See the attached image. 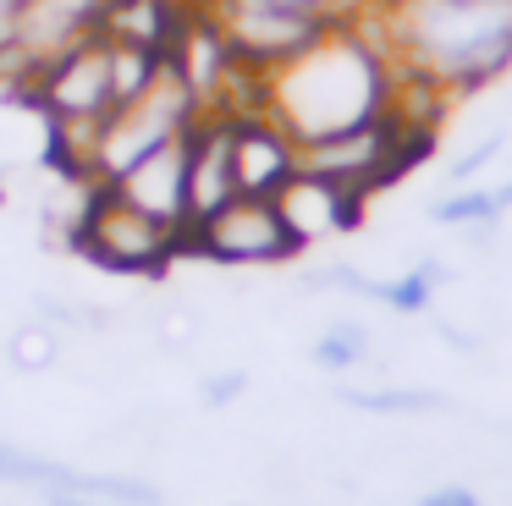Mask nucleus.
<instances>
[{
  "instance_id": "obj_13",
  "label": "nucleus",
  "mask_w": 512,
  "mask_h": 506,
  "mask_svg": "<svg viewBox=\"0 0 512 506\" xmlns=\"http://www.w3.org/2000/svg\"><path fill=\"white\" fill-rule=\"evenodd\" d=\"M430 220H435V226L463 231V226H485V220H501V204H496V193H490V187L468 182V187H452L446 198H435V204H430Z\"/></svg>"
},
{
  "instance_id": "obj_1",
  "label": "nucleus",
  "mask_w": 512,
  "mask_h": 506,
  "mask_svg": "<svg viewBox=\"0 0 512 506\" xmlns=\"http://www.w3.org/2000/svg\"><path fill=\"white\" fill-rule=\"evenodd\" d=\"M364 39L386 55L391 77L457 105L512 66V0H369Z\"/></svg>"
},
{
  "instance_id": "obj_2",
  "label": "nucleus",
  "mask_w": 512,
  "mask_h": 506,
  "mask_svg": "<svg viewBox=\"0 0 512 506\" xmlns=\"http://www.w3.org/2000/svg\"><path fill=\"white\" fill-rule=\"evenodd\" d=\"M391 105V66L375 44L364 39L358 22L331 28L314 50L298 61L265 72V105L292 138H320V132H342L358 121L380 116Z\"/></svg>"
},
{
  "instance_id": "obj_19",
  "label": "nucleus",
  "mask_w": 512,
  "mask_h": 506,
  "mask_svg": "<svg viewBox=\"0 0 512 506\" xmlns=\"http://www.w3.org/2000/svg\"><path fill=\"white\" fill-rule=\"evenodd\" d=\"M243 374H226V380H210V385H204V402H210V407H221V402H232V396L237 391H243Z\"/></svg>"
},
{
  "instance_id": "obj_12",
  "label": "nucleus",
  "mask_w": 512,
  "mask_h": 506,
  "mask_svg": "<svg viewBox=\"0 0 512 506\" xmlns=\"http://www.w3.org/2000/svg\"><path fill=\"white\" fill-rule=\"evenodd\" d=\"M336 402L358 407V413H441V407H452L441 391H424V385H380V391H353V385H342Z\"/></svg>"
},
{
  "instance_id": "obj_15",
  "label": "nucleus",
  "mask_w": 512,
  "mask_h": 506,
  "mask_svg": "<svg viewBox=\"0 0 512 506\" xmlns=\"http://www.w3.org/2000/svg\"><path fill=\"white\" fill-rule=\"evenodd\" d=\"M369 358V330L358 325V319H342V325H331L320 341H314V363L320 369H358V363Z\"/></svg>"
},
{
  "instance_id": "obj_8",
  "label": "nucleus",
  "mask_w": 512,
  "mask_h": 506,
  "mask_svg": "<svg viewBox=\"0 0 512 506\" xmlns=\"http://www.w3.org/2000/svg\"><path fill=\"white\" fill-rule=\"evenodd\" d=\"M226 132H232L237 193L276 198L281 187L298 176V138H292V132L270 116V110H243V116H226Z\"/></svg>"
},
{
  "instance_id": "obj_18",
  "label": "nucleus",
  "mask_w": 512,
  "mask_h": 506,
  "mask_svg": "<svg viewBox=\"0 0 512 506\" xmlns=\"http://www.w3.org/2000/svg\"><path fill=\"white\" fill-rule=\"evenodd\" d=\"M419 506H485V501H479L468 484H441V490H430Z\"/></svg>"
},
{
  "instance_id": "obj_6",
  "label": "nucleus",
  "mask_w": 512,
  "mask_h": 506,
  "mask_svg": "<svg viewBox=\"0 0 512 506\" xmlns=\"http://www.w3.org/2000/svg\"><path fill=\"white\" fill-rule=\"evenodd\" d=\"M28 105L45 121H105L116 110L111 88V44L105 33H89L72 50H61L56 61H45L28 77Z\"/></svg>"
},
{
  "instance_id": "obj_20",
  "label": "nucleus",
  "mask_w": 512,
  "mask_h": 506,
  "mask_svg": "<svg viewBox=\"0 0 512 506\" xmlns=\"http://www.w3.org/2000/svg\"><path fill=\"white\" fill-rule=\"evenodd\" d=\"M23 6H28V0H0V50L12 44L17 22H23Z\"/></svg>"
},
{
  "instance_id": "obj_4",
  "label": "nucleus",
  "mask_w": 512,
  "mask_h": 506,
  "mask_svg": "<svg viewBox=\"0 0 512 506\" xmlns=\"http://www.w3.org/2000/svg\"><path fill=\"white\" fill-rule=\"evenodd\" d=\"M72 248L89 253L100 270H116V275H160L177 253H188V237L177 226H166V220L133 209L116 187H89Z\"/></svg>"
},
{
  "instance_id": "obj_16",
  "label": "nucleus",
  "mask_w": 512,
  "mask_h": 506,
  "mask_svg": "<svg viewBox=\"0 0 512 506\" xmlns=\"http://www.w3.org/2000/svg\"><path fill=\"white\" fill-rule=\"evenodd\" d=\"M501 149H507V132H501V127H490L485 138L474 143V149H463V154L452 160V171H446V187H468V182H474V176L485 171L490 160H496Z\"/></svg>"
},
{
  "instance_id": "obj_7",
  "label": "nucleus",
  "mask_w": 512,
  "mask_h": 506,
  "mask_svg": "<svg viewBox=\"0 0 512 506\" xmlns=\"http://www.w3.org/2000/svg\"><path fill=\"white\" fill-rule=\"evenodd\" d=\"M188 253H204L215 264H281L298 253V242L281 226L276 198L237 193L188 231Z\"/></svg>"
},
{
  "instance_id": "obj_9",
  "label": "nucleus",
  "mask_w": 512,
  "mask_h": 506,
  "mask_svg": "<svg viewBox=\"0 0 512 506\" xmlns=\"http://www.w3.org/2000/svg\"><path fill=\"white\" fill-rule=\"evenodd\" d=\"M100 187H116L133 209L166 220V226H177L188 237V138H171L160 149H149L144 160H133L122 176H111Z\"/></svg>"
},
{
  "instance_id": "obj_17",
  "label": "nucleus",
  "mask_w": 512,
  "mask_h": 506,
  "mask_svg": "<svg viewBox=\"0 0 512 506\" xmlns=\"http://www.w3.org/2000/svg\"><path fill=\"white\" fill-rule=\"evenodd\" d=\"M12 358L23 363V369H50V363H56V336H50L45 325H28V330H17V341H12Z\"/></svg>"
},
{
  "instance_id": "obj_3",
  "label": "nucleus",
  "mask_w": 512,
  "mask_h": 506,
  "mask_svg": "<svg viewBox=\"0 0 512 506\" xmlns=\"http://www.w3.org/2000/svg\"><path fill=\"white\" fill-rule=\"evenodd\" d=\"M193 121H199V99H193L188 77L177 72V61L166 55L155 83H149L144 94L122 99V105L100 121L89 182L100 187V182H111V176H122L133 160H144L149 149H160V143H171V138H188Z\"/></svg>"
},
{
  "instance_id": "obj_14",
  "label": "nucleus",
  "mask_w": 512,
  "mask_h": 506,
  "mask_svg": "<svg viewBox=\"0 0 512 506\" xmlns=\"http://www.w3.org/2000/svg\"><path fill=\"white\" fill-rule=\"evenodd\" d=\"M111 44V88H116V105L122 99H133V94H144L149 83H155V72H160V61L166 55L160 50H144V44H122V39H105Z\"/></svg>"
},
{
  "instance_id": "obj_10",
  "label": "nucleus",
  "mask_w": 512,
  "mask_h": 506,
  "mask_svg": "<svg viewBox=\"0 0 512 506\" xmlns=\"http://www.w3.org/2000/svg\"><path fill=\"white\" fill-rule=\"evenodd\" d=\"M364 204L369 198L347 193V187L325 182V176H309V171H298L276 193V215H281V226H287V237L298 242V248L353 231L358 220H364Z\"/></svg>"
},
{
  "instance_id": "obj_5",
  "label": "nucleus",
  "mask_w": 512,
  "mask_h": 506,
  "mask_svg": "<svg viewBox=\"0 0 512 506\" xmlns=\"http://www.w3.org/2000/svg\"><path fill=\"white\" fill-rule=\"evenodd\" d=\"M210 17L221 22L232 55L254 72H276V66L298 61L303 50H314L331 28H342V22H320L287 0H221V6H210Z\"/></svg>"
},
{
  "instance_id": "obj_11",
  "label": "nucleus",
  "mask_w": 512,
  "mask_h": 506,
  "mask_svg": "<svg viewBox=\"0 0 512 506\" xmlns=\"http://www.w3.org/2000/svg\"><path fill=\"white\" fill-rule=\"evenodd\" d=\"M237 198V171H232V132L226 116H199L188 127V231L204 215Z\"/></svg>"
}]
</instances>
